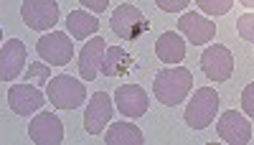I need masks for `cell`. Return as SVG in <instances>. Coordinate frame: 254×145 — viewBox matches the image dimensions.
I'll return each instance as SVG.
<instances>
[{
    "label": "cell",
    "instance_id": "6da1fadb",
    "mask_svg": "<svg viewBox=\"0 0 254 145\" xmlns=\"http://www.w3.org/2000/svg\"><path fill=\"white\" fill-rule=\"evenodd\" d=\"M193 89V74L186 67H168L155 74L153 81V94L158 97L160 105L176 107L188 97V92Z\"/></svg>",
    "mask_w": 254,
    "mask_h": 145
},
{
    "label": "cell",
    "instance_id": "7a4b0ae2",
    "mask_svg": "<svg viewBox=\"0 0 254 145\" xmlns=\"http://www.w3.org/2000/svg\"><path fill=\"white\" fill-rule=\"evenodd\" d=\"M46 97L56 110H76L87 99V87L69 74H56L46 84Z\"/></svg>",
    "mask_w": 254,
    "mask_h": 145
},
{
    "label": "cell",
    "instance_id": "3957f363",
    "mask_svg": "<svg viewBox=\"0 0 254 145\" xmlns=\"http://www.w3.org/2000/svg\"><path fill=\"white\" fill-rule=\"evenodd\" d=\"M216 112H219V92L214 87H201L190 97L183 120L190 130H203L214 122Z\"/></svg>",
    "mask_w": 254,
    "mask_h": 145
},
{
    "label": "cell",
    "instance_id": "277c9868",
    "mask_svg": "<svg viewBox=\"0 0 254 145\" xmlns=\"http://www.w3.org/2000/svg\"><path fill=\"white\" fill-rule=\"evenodd\" d=\"M36 51L51 67H66L69 61L74 59V44H71V38L66 33H61V31H51L46 36H41L36 41Z\"/></svg>",
    "mask_w": 254,
    "mask_h": 145
},
{
    "label": "cell",
    "instance_id": "5b68a950",
    "mask_svg": "<svg viewBox=\"0 0 254 145\" xmlns=\"http://www.w3.org/2000/svg\"><path fill=\"white\" fill-rule=\"evenodd\" d=\"M20 18L33 31H51L59 23V3L56 0H23Z\"/></svg>",
    "mask_w": 254,
    "mask_h": 145
},
{
    "label": "cell",
    "instance_id": "8992f818",
    "mask_svg": "<svg viewBox=\"0 0 254 145\" xmlns=\"http://www.w3.org/2000/svg\"><path fill=\"white\" fill-rule=\"evenodd\" d=\"M201 69L211 81H226L234 74V54L221 44L208 46L201 54Z\"/></svg>",
    "mask_w": 254,
    "mask_h": 145
},
{
    "label": "cell",
    "instance_id": "52a82bcc",
    "mask_svg": "<svg viewBox=\"0 0 254 145\" xmlns=\"http://www.w3.org/2000/svg\"><path fill=\"white\" fill-rule=\"evenodd\" d=\"M110 28H112V33H115V36L132 41V38H137V36H140V33L147 28V23H145L142 13H140L135 5H130V3H122V5H117V8L112 10Z\"/></svg>",
    "mask_w": 254,
    "mask_h": 145
},
{
    "label": "cell",
    "instance_id": "ba28073f",
    "mask_svg": "<svg viewBox=\"0 0 254 145\" xmlns=\"http://www.w3.org/2000/svg\"><path fill=\"white\" fill-rule=\"evenodd\" d=\"M44 92H41L33 81H26V84H13L8 89V105L15 115L20 117H31L33 112H38L41 107H44Z\"/></svg>",
    "mask_w": 254,
    "mask_h": 145
},
{
    "label": "cell",
    "instance_id": "9c48e42d",
    "mask_svg": "<svg viewBox=\"0 0 254 145\" xmlns=\"http://www.w3.org/2000/svg\"><path fill=\"white\" fill-rule=\"evenodd\" d=\"M112 120V97L107 92H94L87 112H84V130L89 135H102Z\"/></svg>",
    "mask_w": 254,
    "mask_h": 145
},
{
    "label": "cell",
    "instance_id": "30bf717a",
    "mask_svg": "<svg viewBox=\"0 0 254 145\" xmlns=\"http://www.w3.org/2000/svg\"><path fill=\"white\" fill-rule=\"evenodd\" d=\"M28 135L36 145H59L64 140V122L54 112H38L28 125Z\"/></svg>",
    "mask_w": 254,
    "mask_h": 145
},
{
    "label": "cell",
    "instance_id": "8fae6325",
    "mask_svg": "<svg viewBox=\"0 0 254 145\" xmlns=\"http://www.w3.org/2000/svg\"><path fill=\"white\" fill-rule=\"evenodd\" d=\"M216 133L221 140H226L229 145H247L249 138H252V125H249V120L237 112V110H229L219 117L216 122Z\"/></svg>",
    "mask_w": 254,
    "mask_h": 145
},
{
    "label": "cell",
    "instance_id": "7c38bea8",
    "mask_svg": "<svg viewBox=\"0 0 254 145\" xmlns=\"http://www.w3.org/2000/svg\"><path fill=\"white\" fill-rule=\"evenodd\" d=\"M115 105H117L120 115L135 120V117H142L147 112L150 99H147V94H145V89L140 84H122L115 92Z\"/></svg>",
    "mask_w": 254,
    "mask_h": 145
},
{
    "label": "cell",
    "instance_id": "4fadbf2b",
    "mask_svg": "<svg viewBox=\"0 0 254 145\" xmlns=\"http://www.w3.org/2000/svg\"><path fill=\"white\" fill-rule=\"evenodd\" d=\"M23 64H26V44L20 38L5 41L3 49H0V76H3L5 84H10V81L20 76Z\"/></svg>",
    "mask_w": 254,
    "mask_h": 145
},
{
    "label": "cell",
    "instance_id": "5bb4252c",
    "mask_svg": "<svg viewBox=\"0 0 254 145\" xmlns=\"http://www.w3.org/2000/svg\"><path fill=\"white\" fill-rule=\"evenodd\" d=\"M107 54V41L102 36H92L87 44H84L81 54H79V74L84 81H94L97 74L102 72V61Z\"/></svg>",
    "mask_w": 254,
    "mask_h": 145
},
{
    "label": "cell",
    "instance_id": "9a60e30c",
    "mask_svg": "<svg viewBox=\"0 0 254 145\" xmlns=\"http://www.w3.org/2000/svg\"><path fill=\"white\" fill-rule=\"evenodd\" d=\"M178 31L190 41L193 46H201V44H208L216 33V26L211 23L208 18H203L201 13H183L181 20H178Z\"/></svg>",
    "mask_w": 254,
    "mask_h": 145
},
{
    "label": "cell",
    "instance_id": "2e32d148",
    "mask_svg": "<svg viewBox=\"0 0 254 145\" xmlns=\"http://www.w3.org/2000/svg\"><path fill=\"white\" fill-rule=\"evenodd\" d=\"M155 54L158 59L163 61V64H181V61L186 59V41L181 33L176 31H165L160 38H158V44H155Z\"/></svg>",
    "mask_w": 254,
    "mask_h": 145
},
{
    "label": "cell",
    "instance_id": "e0dca14e",
    "mask_svg": "<svg viewBox=\"0 0 254 145\" xmlns=\"http://www.w3.org/2000/svg\"><path fill=\"white\" fill-rule=\"evenodd\" d=\"M66 28L74 38L81 41V38H89V36H94L99 31V20L87 10H71L66 15Z\"/></svg>",
    "mask_w": 254,
    "mask_h": 145
},
{
    "label": "cell",
    "instance_id": "ac0fdd59",
    "mask_svg": "<svg viewBox=\"0 0 254 145\" xmlns=\"http://www.w3.org/2000/svg\"><path fill=\"white\" fill-rule=\"evenodd\" d=\"M142 130L130 122H112V128L104 135L107 145H142Z\"/></svg>",
    "mask_w": 254,
    "mask_h": 145
},
{
    "label": "cell",
    "instance_id": "d6986e66",
    "mask_svg": "<svg viewBox=\"0 0 254 145\" xmlns=\"http://www.w3.org/2000/svg\"><path fill=\"white\" fill-rule=\"evenodd\" d=\"M132 59L122 46H110L107 54H104V61H102V74L104 76H120L130 69Z\"/></svg>",
    "mask_w": 254,
    "mask_h": 145
},
{
    "label": "cell",
    "instance_id": "ffe728a7",
    "mask_svg": "<svg viewBox=\"0 0 254 145\" xmlns=\"http://www.w3.org/2000/svg\"><path fill=\"white\" fill-rule=\"evenodd\" d=\"M196 5L208 15H226L234 8V0H196Z\"/></svg>",
    "mask_w": 254,
    "mask_h": 145
},
{
    "label": "cell",
    "instance_id": "44dd1931",
    "mask_svg": "<svg viewBox=\"0 0 254 145\" xmlns=\"http://www.w3.org/2000/svg\"><path fill=\"white\" fill-rule=\"evenodd\" d=\"M237 31L244 41H249V44H254V13H244L239 15L237 20Z\"/></svg>",
    "mask_w": 254,
    "mask_h": 145
},
{
    "label": "cell",
    "instance_id": "7402d4cb",
    "mask_svg": "<svg viewBox=\"0 0 254 145\" xmlns=\"http://www.w3.org/2000/svg\"><path fill=\"white\" fill-rule=\"evenodd\" d=\"M49 76H51L49 64H31V67H28V72H26V81L36 79L38 84H49Z\"/></svg>",
    "mask_w": 254,
    "mask_h": 145
},
{
    "label": "cell",
    "instance_id": "603a6c76",
    "mask_svg": "<svg viewBox=\"0 0 254 145\" xmlns=\"http://www.w3.org/2000/svg\"><path fill=\"white\" fill-rule=\"evenodd\" d=\"M242 110L249 117H254V81H252V84H247L244 92H242Z\"/></svg>",
    "mask_w": 254,
    "mask_h": 145
},
{
    "label": "cell",
    "instance_id": "cb8c5ba5",
    "mask_svg": "<svg viewBox=\"0 0 254 145\" xmlns=\"http://www.w3.org/2000/svg\"><path fill=\"white\" fill-rule=\"evenodd\" d=\"M158 3V8L160 10H165V13H181L190 0H155Z\"/></svg>",
    "mask_w": 254,
    "mask_h": 145
},
{
    "label": "cell",
    "instance_id": "d4e9b609",
    "mask_svg": "<svg viewBox=\"0 0 254 145\" xmlns=\"http://www.w3.org/2000/svg\"><path fill=\"white\" fill-rule=\"evenodd\" d=\"M84 8H89L92 13H104L110 8V0H79Z\"/></svg>",
    "mask_w": 254,
    "mask_h": 145
},
{
    "label": "cell",
    "instance_id": "484cf974",
    "mask_svg": "<svg viewBox=\"0 0 254 145\" xmlns=\"http://www.w3.org/2000/svg\"><path fill=\"white\" fill-rule=\"evenodd\" d=\"M239 3H242L244 8H249V10H254V0H239Z\"/></svg>",
    "mask_w": 254,
    "mask_h": 145
}]
</instances>
